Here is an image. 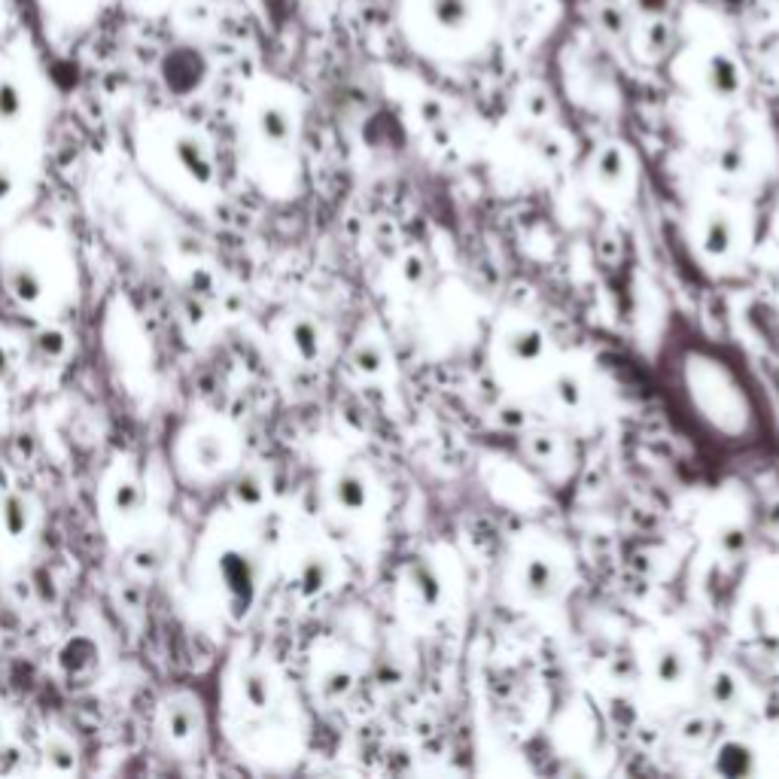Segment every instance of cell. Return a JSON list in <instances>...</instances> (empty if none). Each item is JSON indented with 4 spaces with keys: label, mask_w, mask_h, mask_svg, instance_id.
Segmentation results:
<instances>
[{
    "label": "cell",
    "mask_w": 779,
    "mask_h": 779,
    "mask_svg": "<svg viewBox=\"0 0 779 779\" xmlns=\"http://www.w3.org/2000/svg\"><path fill=\"white\" fill-rule=\"evenodd\" d=\"M670 393L688 421L716 445H752L765 433V408L746 372L719 347L688 342L670 354Z\"/></svg>",
    "instance_id": "6da1fadb"
},
{
    "label": "cell",
    "mask_w": 779,
    "mask_h": 779,
    "mask_svg": "<svg viewBox=\"0 0 779 779\" xmlns=\"http://www.w3.org/2000/svg\"><path fill=\"white\" fill-rule=\"evenodd\" d=\"M573 576V552L543 527L520 530L503 557V590L515 606L527 609H545L564 600Z\"/></svg>",
    "instance_id": "7a4b0ae2"
},
{
    "label": "cell",
    "mask_w": 779,
    "mask_h": 779,
    "mask_svg": "<svg viewBox=\"0 0 779 779\" xmlns=\"http://www.w3.org/2000/svg\"><path fill=\"white\" fill-rule=\"evenodd\" d=\"M244 131L253 162L260 168H272L274 178L293 180L299 107L284 85L262 80L250 89L244 104Z\"/></svg>",
    "instance_id": "3957f363"
},
{
    "label": "cell",
    "mask_w": 779,
    "mask_h": 779,
    "mask_svg": "<svg viewBox=\"0 0 779 779\" xmlns=\"http://www.w3.org/2000/svg\"><path fill=\"white\" fill-rule=\"evenodd\" d=\"M490 363L508 389L527 393L530 399H536V393L564 360L557 356L552 335L536 320L527 314H506L494 326Z\"/></svg>",
    "instance_id": "277c9868"
},
{
    "label": "cell",
    "mask_w": 779,
    "mask_h": 779,
    "mask_svg": "<svg viewBox=\"0 0 779 779\" xmlns=\"http://www.w3.org/2000/svg\"><path fill=\"white\" fill-rule=\"evenodd\" d=\"M141 150L153 168L192 192H211L216 183V159L208 138L178 117H155L141 131Z\"/></svg>",
    "instance_id": "5b68a950"
},
{
    "label": "cell",
    "mask_w": 779,
    "mask_h": 779,
    "mask_svg": "<svg viewBox=\"0 0 779 779\" xmlns=\"http://www.w3.org/2000/svg\"><path fill=\"white\" fill-rule=\"evenodd\" d=\"M326 508L344 530L360 539H375L384 527L387 515V496L378 473L363 461L338 463L326 478Z\"/></svg>",
    "instance_id": "8992f818"
},
{
    "label": "cell",
    "mask_w": 779,
    "mask_h": 779,
    "mask_svg": "<svg viewBox=\"0 0 779 779\" xmlns=\"http://www.w3.org/2000/svg\"><path fill=\"white\" fill-rule=\"evenodd\" d=\"M461 594V567L454 555L421 552L414 555L399 576L402 609L417 621H442Z\"/></svg>",
    "instance_id": "52a82bcc"
},
{
    "label": "cell",
    "mask_w": 779,
    "mask_h": 779,
    "mask_svg": "<svg viewBox=\"0 0 779 779\" xmlns=\"http://www.w3.org/2000/svg\"><path fill=\"white\" fill-rule=\"evenodd\" d=\"M688 241L704 269L712 272H734L746 256L749 225L743 213L725 204L697 208L688 220Z\"/></svg>",
    "instance_id": "ba28073f"
},
{
    "label": "cell",
    "mask_w": 779,
    "mask_h": 779,
    "mask_svg": "<svg viewBox=\"0 0 779 779\" xmlns=\"http://www.w3.org/2000/svg\"><path fill=\"white\" fill-rule=\"evenodd\" d=\"M639 670L651 695L682 697L700 682V667L691 643L682 634H643L639 637Z\"/></svg>",
    "instance_id": "9c48e42d"
},
{
    "label": "cell",
    "mask_w": 779,
    "mask_h": 779,
    "mask_svg": "<svg viewBox=\"0 0 779 779\" xmlns=\"http://www.w3.org/2000/svg\"><path fill=\"white\" fill-rule=\"evenodd\" d=\"M585 178L594 192V199L613 208H625L634 201L637 192V162L634 153L625 143H603L600 150H594L585 168Z\"/></svg>",
    "instance_id": "30bf717a"
},
{
    "label": "cell",
    "mask_w": 779,
    "mask_h": 779,
    "mask_svg": "<svg viewBox=\"0 0 779 779\" xmlns=\"http://www.w3.org/2000/svg\"><path fill=\"white\" fill-rule=\"evenodd\" d=\"M232 704L247 719H269L284 709V685L269 664L244 661L232 676Z\"/></svg>",
    "instance_id": "8fae6325"
},
{
    "label": "cell",
    "mask_w": 779,
    "mask_h": 779,
    "mask_svg": "<svg viewBox=\"0 0 779 779\" xmlns=\"http://www.w3.org/2000/svg\"><path fill=\"white\" fill-rule=\"evenodd\" d=\"M34 110V89L19 61L0 49V134H19Z\"/></svg>",
    "instance_id": "7c38bea8"
},
{
    "label": "cell",
    "mask_w": 779,
    "mask_h": 779,
    "mask_svg": "<svg viewBox=\"0 0 779 779\" xmlns=\"http://www.w3.org/2000/svg\"><path fill=\"white\" fill-rule=\"evenodd\" d=\"M746 618L752 625V637L765 643V649L779 655V569L768 567L761 579L752 581L749 600H746Z\"/></svg>",
    "instance_id": "4fadbf2b"
},
{
    "label": "cell",
    "mask_w": 779,
    "mask_h": 779,
    "mask_svg": "<svg viewBox=\"0 0 779 779\" xmlns=\"http://www.w3.org/2000/svg\"><path fill=\"white\" fill-rule=\"evenodd\" d=\"M159 734L165 737L168 743L178 749H190V746L201 743L204 737V709L201 700L190 691H178L171 695L159 707Z\"/></svg>",
    "instance_id": "5bb4252c"
},
{
    "label": "cell",
    "mask_w": 779,
    "mask_h": 779,
    "mask_svg": "<svg viewBox=\"0 0 779 779\" xmlns=\"http://www.w3.org/2000/svg\"><path fill=\"white\" fill-rule=\"evenodd\" d=\"M232 438L220 426H199L195 433L183 438V463L195 475L223 473L232 461Z\"/></svg>",
    "instance_id": "9a60e30c"
},
{
    "label": "cell",
    "mask_w": 779,
    "mask_h": 779,
    "mask_svg": "<svg viewBox=\"0 0 779 779\" xmlns=\"http://www.w3.org/2000/svg\"><path fill=\"white\" fill-rule=\"evenodd\" d=\"M104 506L107 520H113L119 527H129L134 520H141L143 512L150 508V490L129 466H119L113 478L107 482Z\"/></svg>",
    "instance_id": "2e32d148"
},
{
    "label": "cell",
    "mask_w": 779,
    "mask_h": 779,
    "mask_svg": "<svg viewBox=\"0 0 779 779\" xmlns=\"http://www.w3.org/2000/svg\"><path fill=\"white\" fill-rule=\"evenodd\" d=\"M281 344L299 366H317L326 354V332L314 314H290L281 323Z\"/></svg>",
    "instance_id": "e0dca14e"
},
{
    "label": "cell",
    "mask_w": 779,
    "mask_h": 779,
    "mask_svg": "<svg viewBox=\"0 0 779 779\" xmlns=\"http://www.w3.org/2000/svg\"><path fill=\"white\" fill-rule=\"evenodd\" d=\"M335 576H338V564L332 557L330 548H320V545H311L305 548L302 555L295 557L293 567V588L299 597H320L335 585Z\"/></svg>",
    "instance_id": "ac0fdd59"
},
{
    "label": "cell",
    "mask_w": 779,
    "mask_h": 779,
    "mask_svg": "<svg viewBox=\"0 0 779 779\" xmlns=\"http://www.w3.org/2000/svg\"><path fill=\"white\" fill-rule=\"evenodd\" d=\"M256 557L244 552V548H225L220 555V585H223L225 597L237 600V606H244L247 597L256 588Z\"/></svg>",
    "instance_id": "d6986e66"
},
{
    "label": "cell",
    "mask_w": 779,
    "mask_h": 779,
    "mask_svg": "<svg viewBox=\"0 0 779 779\" xmlns=\"http://www.w3.org/2000/svg\"><path fill=\"white\" fill-rule=\"evenodd\" d=\"M3 286L24 307H34L47 299V277L40 272V265L31 260L7 262L3 265Z\"/></svg>",
    "instance_id": "ffe728a7"
},
{
    "label": "cell",
    "mask_w": 779,
    "mask_h": 779,
    "mask_svg": "<svg viewBox=\"0 0 779 779\" xmlns=\"http://www.w3.org/2000/svg\"><path fill=\"white\" fill-rule=\"evenodd\" d=\"M34 527V512L31 503L22 494H3L0 496V533L7 543H24Z\"/></svg>",
    "instance_id": "44dd1931"
},
{
    "label": "cell",
    "mask_w": 779,
    "mask_h": 779,
    "mask_svg": "<svg viewBox=\"0 0 779 779\" xmlns=\"http://www.w3.org/2000/svg\"><path fill=\"white\" fill-rule=\"evenodd\" d=\"M351 368L363 378H381L384 372H389L387 344H384L378 332L356 338V344L351 347Z\"/></svg>",
    "instance_id": "7402d4cb"
},
{
    "label": "cell",
    "mask_w": 779,
    "mask_h": 779,
    "mask_svg": "<svg viewBox=\"0 0 779 779\" xmlns=\"http://www.w3.org/2000/svg\"><path fill=\"white\" fill-rule=\"evenodd\" d=\"M426 12L442 34H463L475 19V0H429Z\"/></svg>",
    "instance_id": "603a6c76"
},
{
    "label": "cell",
    "mask_w": 779,
    "mask_h": 779,
    "mask_svg": "<svg viewBox=\"0 0 779 779\" xmlns=\"http://www.w3.org/2000/svg\"><path fill=\"white\" fill-rule=\"evenodd\" d=\"M704 685H707L709 704L716 709H721L725 716H737V712L743 709L740 704H746V688L731 670H719V667H716V670L704 679Z\"/></svg>",
    "instance_id": "cb8c5ba5"
},
{
    "label": "cell",
    "mask_w": 779,
    "mask_h": 779,
    "mask_svg": "<svg viewBox=\"0 0 779 779\" xmlns=\"http://www.w3.org/2000/svg\"><path fill=\"white\" fill-rule=\"evenodd\" d=\"M704 80H707L709 92L716 98H734L743 89V71H740V64H737L731 55H725V52H712V55H709Z\"/></svg>",
    "instance_id": "d4e9b609"
},
{
    "label": "cell",
    "mask_w": 779,
    "mask_h": 779,
    "mask_svg": "<svg viewBox=\"0 0 779 779\" xmlns=\"http://www.w3.org/2000/svg\"><path fill=\"white\" fill-rule=\"evenodd\" d=\"M232 499H235L237 508L256 512L265 503V482H262V475L256 469H244L235 478V485H232Z\"/></svg>",
    "instance_id": "484cf974"
},
{
    "label": "cell",
    "mask_w": 779,
    "mask_h": 779,
    "mask_svg": "<svg viewBox=\"0 0 779 779\" xmlns=\"http://www.w3.org/2000/svg\"><path fill=\"white\" fill-rule=\"evenodd\" d=\"M43 756H47V765L59 773H71L77 770V746L61 737V734H52L47 737V746H43Z\"/></svg>",
    "instance_id": "4316f807"
},
{
    "label": "cell",
    "mask_w": 779,
    "mask_h": 779,
    "mask_svg": "<svg viewBox=\"0 0 779 779\" xmlns=\"http://www.w3.org/2000/svg\"><path fill=\"white\" fill-rule=\"evenodd\" d=\"M34 351L43 356V360H59V356L68 354V338H64V332H59V330L37 332Z\"/></svg>",
    "instance_id": "83f0119b"
},
{
    "label": "cell",
    "mask_w": 779,
    "mask_h": 779,
    "mask_svg": "<svg viewBox=\"0 0 779 779\" xmlns=\"http://www.w3.org/2000/svg\"><path fill=\"white\" fill-rule=\"evenodd\" d=\"M19 190H22L19 168L12 165L10 159H3V155H0V208L12 204V201H16V195H19Z\"/></svg>",
    "instance_id": "f1b7e54d"
},
{
    "label": "cell",
    "mask_w": 779,
    "mask_h": 779,
    "mask_svg": "<svg viewBox=\"0 0 779 779\" xmlns=\"http://www.w3.org/2000/svg\"><path fill=\"white\" fill-rule=\"evenodd\" d=\"M667 49H670V28L658 19V22H651L649 28H646V52L658 59Z\"/></svg>",
    "instance_id": "f546056e"
},
{
    "label": "cell",
    "mask_w": 779,
    "mask_h": 779,
    "mask_svg": "<svg viewBox=\"0 0 779 779\" xmlns=\"http://www.w3.org/2000/svg\"><path fill=\"white\" fill-rule=\"evenodd\" d=\"M125 3H129L138 16H162V12H168V7H171L174 0H125Z\"/></svg>",
    "instance_id": "4dcf8cb0"
},
{
    "label": "cell",
    "mask_w": 779,
    "mask_h": 779,
    "mask_svg": "<svg viewBox=\"0 0 779 779\" xmlns=\"http://www.w3.org/2000/svg\"><path fill=\"white\" fill-rule=\"evenodd\" d=\"M16 372V347L0 342V381H7Z\"/></svg>",
    "instance_id": "1f68e13d"
},
{
    "label": "cell",
    "mask_w": 779,
    "mask_h": 779,
    "mask_svg": "<svg viewBox=\"0 0 779 779\" xmlns=\"http://www.w3.org/2000/svg\"><path fill=\"white\" fill-rule=\"evenodd\" d=\"M639 10L643 12H651V16H658V12H664V7L670 3V0H637Z\"/></svg>",
    "instance_id": "d6a6232c"
},
{
    "label": "cell",
    "mask_w": 779,
    "mask_h": 779,
    "mask_svg": "<svg viewBox=\"0 0 779 779\" xmlns=\"http://www.w3.org/2000/svg\"><path fill=\"white\" fill-rule=\"evenodd\" d=\"M719 3L725 10H743L746 7V0H719Z\"/></svg>",
    "instance_id": "836d02e7"
},
{
    "label": "cell",
    "mask_w": 779,
    "mask_h": 779,
    "mask_svg": "<svg viewBox=\"0 0 779 779\" xmlns=\"http://www.w3.org/2000/svg\"><path fill=\"white\" fill-rule=\"evenodd\" d=\"M7 740V725H3V719H0V743Z\"/></svg>",
    "instance_id": "e575fe53"
}]
</instances>
